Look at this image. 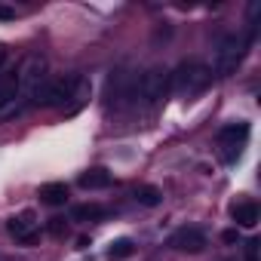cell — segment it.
<instances>
[{
  "label": "cell",
  "instance_id": "2",
  "mask_svg": "<svg viewBox=\"0 0 261 261\" xmlns=\"http://www.w3.org/2000/svg\"><path fill=\"white\" fill-rule=\"evenodd\" d=\"M249 46H252V40H249L246 34H227V37L218 43V49H215V62H212L209 71H212L215 77H230V74H237V68L243 65Z\"/></svg>",
  "mask_w": 261,
  "mask_h": 261
},
{
  "label": "cell",
  "instance_id": "20",
  "mask_svg": "<svg viewBox=\"0 0 261 261\" xmlns=\"http://www.w3.org/2000/svg\"><path fill=\"white\" fill-rule=\"evenodd\" d=\"M221 240H224V243H230V246H233V243H237V240H240V233H237V227H233V230H224V233H221Z\"/></svg>",
  "mask_w": 261,
  "mask_h": 261
},
{
  "label": "cell",
  "instance_id": "17",
  "mask_svg": "<svg viewBox=\"0 0 261 261\" xmlns=\"http://www.w3.org/2000/svg\"><path fill=\"white\" fill-rule=\"evenodd\" d=\"M86 101H89V80H83V77H80V83H77V89H74V95H71L68 108H65V114H68V117H71V114H77Z\"/></svg>",
  "mask_w": 261,
  "mask_h": 261
},
{
  "label": "cell",
  "instance_id": "23",
  "mask_svg": "<svg viewBox=\"0 0 261 261\" xmlns=\"http://www.w3.org/2000/svg\"><path fill=\"white\" fill-rule=\"evenodd\" d=\"M0 261H10V258H4V255H0Z\"/></svg>",
  "mask_w": 261,
  "mask_h": 261
},
{
  "label": "cell",
  "instance_id": "15",
  "mask_svg": "<svg viewBox=\"0 0 261 261\" xmlns=\"http://www.w3.org/2000/svg\"><path fill=\"white\" fill-rule=\"evenodd\" d=\"M108 212H105V206H98V203H83V206H74L71 209V218L74 221H101Z\"/></svg>",
  "mask_w": 261,
  "mask_h": 261
},
{
  "label": "cell",
  "instance_id": "5",
  "mask_svg": "<svg viewBox=\"0 0 261 261\" xmlns=\"http://www.w3.org/2000/svg\"><path fill=\"white\" fill-rule=\"evenodd\" d=\"M166 95H169V71H166V68H151V71H145V74L136 80V95H133V101H142V105L154 108V105H160Z\"/></svg>",
  "mask_w": 261,
  "mask_h": 261
},
{
  "label": "cell",
  "instance_id": "7",
  "mask_svg": "<svg viewBox=\"0 0 261 261\" xmlns=\"http://www.w3.org/2000/svg\"><path fill=\"white\" fill-rule=\"evenodd\" d=\"M136 80H139V74H133L126 65L117 68V71H111V77H108V89H105L108 108H123V105L133 101V95H136Z\"/></svg>",
  "mask_w": 261,
  "mask_h": 261
},
{
  "label": "cell",
  "instance_id": "21",
  "mask_svg": "<svg viewBox=\"0 0 261 261\" xmlns=\"http://www.w3.org/2000/svg\"><path fill=\"white\" fill-rule=\"evenodd\" d=\"M0 19H16V10L13 7H0Z\"/></svg>",
  "mask_w": 261,
  "mask_h": 261
},
{
  "label": "cell",
  "instance_id": "8",
  "mask_svg": "<svg viewBox=\"0 0 261 261\" xmlns=\"http://www.w3.org/2000/svg\"><path fill=\"white\" fill-rule=\"evenodd\" d=\"M7 230H10V237H13L16 243L31 246V243L37 240V233H40V218H37L34 209H22V212H16V215L7 221Z\"/></svg>",
  "mask_w": 261,
  "mask_h": 261
},
{
  "label": "cell",
  "instance_id": "18",
  "mask_svg": "<svg viewBox=\"0 0 261 261\" xmlns=\"http://www.w3.org/2000/svg\"><path fill=\"white\" fill-rule=\"evenodd\" d=\"M49 233L53 237H65L68 233V221L65 218H49Z\"/></svg>",
  "mask_w": 261,
  "mask_h": 261
},
{
  "label": "cell",
  "instance_id": "22",
  "mask_svg": "<svg viewBox=\"0 0 261 261\" xmlns=\"http://www.w3.org/2000/svg\"><path fill=\"white\" fill-rule=\"evenodd\" d=\"M4 59H7V46L0 43V65H4Z\"/></svg>",
  "mask_w": 261,
  "mask_h": 261
},
{
  "label": "cell",
  "instance_id": "6",
  "mask_svg": "<svg viewBox=\"0 0 261 261\" xmlns=\"http://www.w3.org/2000/svg\"><path fill=\"white\" fill-rule=\"evenodd\" d=\"M77 83H80L77 74H65V77L46 80V86L40 89V95L34 98V105H46V108H59V111H65L68 101H71V95H74V89H77Z\"/></svg>",
  "mask_w": 261,
  "mask_h": 261
},
{
  "label": "cell",
  "instance_id": "3",
  "mask_svg": "<svg viewBox=\"0 0 261 261\" xmlns=\"http://www.w3.org/2000/svg\"><path fill=\"white\" fill-rule=\"evenodd\" d=\"M249 123H227L218 129V136H215V151H218V160L221 163H237L249 145Z\"/></svg>",
  "mask_w": 261,
  "mask_h": 261
},
{
  "label": "cell",
  "instance_id": "19",
  "mask_svg": "<svg viewBox=\"0 0 261 261\" xmlns=\"http://www.w3.org/2000/svg\"><path fill=\"white\" fill-rule=\"evenodd\" d=\"M258 246H261L258 237H249L246 240V261H258Z\"/></svg>",
  "mask_w": 261,
  "mask_h": 261
},
{
  "label": "cell",
  "instance_id": "13",
  "mask_svg": "<svg viewBox=\"0 0 261 261\" xmlns=\"http://www.w3.org/2000/svg\"><path fill=\"white\" fill-rule=\"evenodd\" d=\"M40 200H43L46 206H65V200H68V185H65V181H49V185H43V188H40Z\"/></svg>",
  "mask_w": 261,
  "mask_h": 261
},
{
  "label": "cell",
  "instance_id": "1",
  "mask_svg": "<svg viewBox=\"0 0 261 261\" xmlns=\"http://www.w3.org/2000/svg\"><path fill=\"white\" fill-rule=\"evenodd\" d=\"M212 83V71L203 62H181L172 74H169V92L194 98L200 92H206V86Z\"/></svg>",
  "mask_w": 261,
  "mask_h": 261
},
{
  "label": "cell",
  "instance_id": "10",
  "mask_svg": "<svg viewBox=\"0 0 261 261\" xmlns=\"http://www.w3.org/2000/svg\"><path fill=\"white\" fill-rule=\"evenodd\" d=\"M114 181V175L105 169V166H92V169H86L80 178H77V185L83 188V191H101V188H108Z\"/></svg>",
  "mask_w": 261,
  "mask_h": 261
},
{
  "label": "cell",
  "instance_id": "11",
  "mask_svg": "<svg viewBox=\"0 0 261 261\" xmlns=\"http://www.w3.org/2000/svg\"><path fill=\"white\" fill-rule=\"evenodd\" d=\"M230 215H233V221H237V227H255V224H258V218H261V212H258V203H252V200H243V203H233V209H230Z\"/></svg>",
  "mask_w": 261,
  "mask_h": 261
},
{
  "label": "cell",
  "instance_id": "4",
  "mask_svg": "<svg viewBox=\"0 0 261 261\" xmlns=\"http://www.w3.org/2000/svg\"><path fill=\"white\" fill-rule=\"evenodd\" d=\"M46 80H49L46 77V59L28 56L19 68V98H25V105H34V98L40 95Z\"/></svg>",
  "mask_w": 261,
  "mask_h": 261
},
{
  "label": "cell",
  "instance_id": "9",
  "mask_svg": "<svg viewBox=\"0 0 261 261\" xmlns=\"http://www.w3.org/2000/svg\"><path fill=\"white\" fill-rule=\"evenodd\" d=\"M166 246L175 249V252L197 255V252H203V249L209 246V240H206V233H203L200 227H178V230L166 240Z\"/></svg>",
  "mask_w": 261,
  "mask_h": 261
},
{
  "label": "cell",
  "instance_id": "12",
  "mask_svg": "<svg viewBox=\"0 0 261 261\" xmlns=\"http://www.w3.org/2000/svg\"><path fill=\"white\" fill-rule=\"evenodd\" d=\"M19 92V71H0V108H7Z\"/></svg>",
  "mask_w": 261,
  "mask_h": 261
},
{
  "label": "cell",
  "instance_id": "16",
  "mask_svg": "<svg viewBox=\"0 0 261 261\" xmlns=\"http://www.w3.org/2000/svg\"><path fill=\"white\" fill-rule=\"evenodd\" d=\"M136 200L151 209V206H160V203H163V191H160L157 185H139V188H136Z\"/></svg>",
  "mask_w": 261,
  "mask_h": 261
},
{
  "label": "cell",
  "instance_id": "14",
  "mask_svg": "<svg viewBox=\"0 0 261 261\" xmlns=\"http://www.w3.org/2000/svg\"><path fill=\"white\" fill-rule=\"evenodd\" d=\"M133 252H136V243L133 240H129V237H117L108 246V261H126Z\"/></svg>",
  "mask_w": 261,
  "mask_h": 261
}]
</instances>
